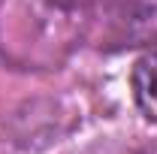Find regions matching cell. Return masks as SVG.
Wrapping results in <instances>:
<instances>
[{"mask_svg": "<svg viewBox=\"0 0 157 154\" xmlns=\"http://www.w3.org/2000/svg\"><path fill=\"white\" fill-rule=\"evenodd\" d=\"M130 85H133V100H136L139 112L157 124V48L136 60Z\"/></svg>", "mask_w": 157, "mask_h": 154, "instance_id": "obj_3", "label": "cell"}, {"mask_svg": "<svg viewBox=\"0 0 157 154\" xmlns=\"http://www.w3.org/2000/svg\"><path fill=\"white\" fill-rule=\"evenodd\" d=\"M133 154H145V151H133Z\"/></svg>", "mask_w": 157, "mask_h": 154, "instance_id": "obj_4", "label": "cell"}, {"mask_svg": "<svg viewBox=\"0 0 157 154\" xmlns=\"http://www.w3.org/2000/svg\"><path fill=\"white\" fill-rule=\"evenodd\" d=\"M91 33L100 37L106 48H124L139 45L142 39L157 37V9L136 0H94V24Z\"/></svg>", "mask_w": 157, "mask_h": 154, "instance_id": "obj_2", "label": "cell"}, {"mask_svg": "<svg viewBox=\"0 0 157 154\" xmlns=\"http://www.w3.org/2000/svg\"><path fill=\"white\" fill-rule=\"evenodd\" d=\"M91 24L94 0H0V60L24 73L60 70Z\"/></svg>", "mask_w": 157, "mask_h": 154, "instance_id": "obj_1", "label": "cell"}]
</instances>
